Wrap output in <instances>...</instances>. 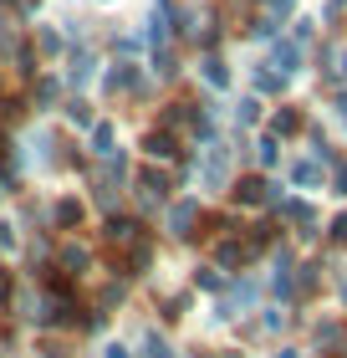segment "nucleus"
I'll return each instance as SVG.
<instances>
[{
    "label": "nucleus",
    "instance_id": "a878e982",
    "mask_svg": "<svg viewBox=\"0 0 347 358\" xmlns=\"http://www.w3.org/2000/svg\"><path fill=\"white\" fill-rule=\"evenodd\" d=\"M103 358H128V348H123V343H108V348H103Z\"/></svg>",
    "mask_w": 347,
    "mask_h": 358
},
{
    "label": "nucleus",
    "instance_id": "9d476101",
    "mask_svg": "<svg viewBox=\"0 0 347 358\" xmlns=\"http://www.w3.org/2000/svg\"><path fill=\"white\" fill-rule=\"evenodd\" d=\"M92 149L103 159H118V149H112V123H92Z\"/></svg>",
    "mask_w": 347,
    "mask_h": 358
},
{
    "label": "nucleus",
    "instance_id": "ddd939ff",
    "mask_svg": "<svg viewBox=\"0 0 347 358\" xmlns=\"http://www.w3.org/2000/svg\"><path fill=\"white\" fill-rule=\"evenodd\" d=\"M36 46H41V57H61V31H52V26H41V36H36Z\"/></svg>",
    "mask_w": 347,
    "mask_h": 358
},
{
    "label": "nucleus",
    "instance_id": "393cba45",
    "mask_svg": "<svg viewBox=\"0 0 347 358\" xmlns=\"http://www.w3.org/2000/svg\"><path fill=\"white\" fill-rule=\"evenodd\" d=\"M327 231H332V241H342V246H347V215H337L332 225H327Z\"/></svg>",
    "mask_w": 347,
    "mask_h": 358
},
{
    "label": "nucleus",
    "instance_id": "7c9ffc66",
    "mask_svg": "<svg viewBox=\"0 0 347 358\" xmlns=\"http://www.w3.org/2000/svg\"><path fill=\"white\" fill-rule=\"evenodd\" d=\"M342 72H347V46H342Z\"/></svg>",
    "mask_w": 347,
    "mask_h": 358
},
{
    "label": "nucleus",
    "instance_id": "9b49d317",
    "mask_svg": "<svg viewBox=\"0 0 347 358\" xmlns=\"http://www.w3.org/2000/svg\"><path fill=\"white\" fill-rule=\"evenodd\" d=\"M271 134H302V113H296V108H281L276 118H271Z\"/></svg>",
    "mask_w": 347,
    "mask_h": 358
},
{
    "label": "nucleus",
    "instance_id": "6e6552de",
    "mask_svg": "<svg viewBox=\"0 0 347 358\" xmlns=\"http://www.w3.org/2000/svg\"><path fill=\"white\" fill-rule=\"evenodd\" d=\"M200 72H205V83H209V87H230V67H225L220 57H205V62H200Z\"/></svg>",
    "mask_w": 347,
    "mask_h": 358
},
{
    "label": "nucleus",
    "instance_id": "4be33fe9",
    "mask_svg": "<svg viewBox=\"0 0 347 358\" xmlns=\"http://www.w3.org/2000/svg\"><path fill=\"white\" fill-rule=\"evenodd\" d=\"M235 108H240V113H235L240 123H256V118H260V97H245V103H235Z\"/></svg>",
    "mask_w": 347,
    "mask_h": 358
},
{
    "label": "nucleus",
    "instance_id": "6ab92c4d",
    "mask_svg": "<svg viewBox=\"0 0 347 358\" xmlns=\"http://www.w3.org/2000/svg\"><path fill=\"white\" fill-rule=\"evenodd\" d=\"M92 77V52H77L72 57V83H87Z\"/></svg>",
    "mask_w": 347,
    "mask_h": 358
},
{
    "label": "nucleus",
    "instance_id": "a211bd4d",
    "mask_svg": "<svg viewBox=\"0 0 347 358\" xmlns=\"http://www.w3.org/2000/svg\"><path fill=\"white\" fill-rule=\"evenodd\" d=\"M57 92H61V87H57V77H41V83H36V108H52V103H57Z\"/></svg>",
    "mask_w": 347,
    "mask_h": 358
},
{
    "label": "nucleus",
    "instance_id": "1a4fd4ad",
    "mask_svg": "<svg viewBox=\"0 0 347 358\" xmlns=\"http://www.w3.org/2000/svg\"><path fill=\"white\" fill-rule=\"evenodd\" d=\"M291 179H296V185H322V164H317V159H296Z\"/></svg>",
    "mask_w": 347,
    "mask_h": 358
},
{
    "label": "nucleus",
    "instance_id": "2eb2a0df",
    "mask_svg": "<svg viewBox=\"0 0 347 358\" xmlns=\"http://www.w3.org/2000/svg\"><path fill=\"white\" fill-rule=\"evenodd\" d=\"M61 266H67L72 276H82V271H87V251H82V246H67V251H61Z\"/></svg>",
    "mask_w": 347,
    "mask_h": 358
},
{
    "label": "nucleus",
    "instance_id": "aec40b11",
    "mask_svg": "<svg viewBox=\"0 0 347 358\" xmlns=\"http://www.w3.org/2000/svg\"><path fill=\"white\" fill-rule=\"evenodd\" d=\"M143 358H169V343L158 333H143Z\"/></svg>",
    "mask_w": 347,
    "mask_h": 358
},
{
    "label": "nucleus",
    "instance_id": "7ed1b4c3",
    "mask_svg": "<svg viewBox=\"0 0 347 358\" xmlns=\"http://www.w3.org/2000/svg\"><path fill=\"white\" fill-rule=\"evenodd\" d=\"M194 220H200V205H194V200L174 205L169 210V236H194Z\"/></svg>",
    "mask_w": 347,
    "mask_h": 358
},
{
    "label": "nucleus",
    "instance_id": "f257e3e1",
    "mask_svg": "<svg viewBox=\"0 0 347 358\" xmlns=\"http://www.w3.org/2000/svg\"><path fill=\"white\" fill-rule=\"evenodd\" d=\"M302 57H307V46H302V41H271V67H276L281 77L302 72Z\"/></svg>",
    "mask_w": 347,
    "mask_h": 358
},
{
    "label": "nucleus",
    "instance_id": "f8f14e48",
    "mask_svg": "<svg viewBox=\"0 0 347 358\" xmlns=\"http://www.w3.org/2000/svg\"><path fill=\"white\" fill-rule=\"evenodd\" d=\"M281 87H286V77H281V72H266V67H256V92H266V97H276Z\"/></svg>",
    "mask_w": 347,
    "mask_h": 358
},
{
    "label": "nucleus",
    "instance_id": "f3484780",
    "mask_svg": "<svg viewBox=\"0 0 347 358\" xmlns=\"http://www.w3.org/2000/svg\"><path fill=\"white\" fill-rule=\"evenodd\" d=\"M133 231H138V225H133V220H123V215H118V220H108V241H118V246H123V241H133Z\"/></svg>",
    "mask_w": 347,
    "mask_h": 358
},
{
    "label": "nucleus",
    "instance_id": "b1692460",
    "mask_svg": "<svg viewBox=\"0 0 347 358\" xmlns=\"http://www.w3.org/2000/svg\"><path fill=\"white\" fill-rule=\"evenodd\" d=\"M0 251H15V225L0 220Z\"/></svg>",
    "mask_w": 347,
    "mask_h": 358
},
{
    "label": "nucleus",
    "instance_id": "dca6fc26",
    "mask_svg": "<svg viewBox=\"0 0 347 358\" xmlns=\"http://www.w3.org/2000/svg\"><path fill=\"white\" fill-rule=\"evenodd\" d=\"M52 215H57L61 225H82V205H77V200H57Z\"/></svg>",
    "mask_w": 347,
    "mask_h": 358
},
{
    "label": "nucleus",
    "instance_id": "bb28decb",
    "mask_svg": "<svg viewBox=\"0 0 347 358\" xmlns=\"http://www.w3.org/2000/svg\"><path fill=\"white\" fill-rule=\"evenodd\" d=\"M10 297V271H0V302Z\"/></svg>",
    "mask_w": 347,
    "mask_h": 358
},
{
    "label": "nucleus",
    "instance_id": "20e7f679",
    "mask_svg": "<svg viewBox=\"0 0 347 358\" xmlns=\"http://www.w3.org/2000/svg\"><path fill=\"white\" fill-rule=\"evenodd\" d=\"M245 256H251V246H240V241H220V246H214V266L235 271V266H245Z\"/></svg>",
    "mask_w": 347,
    "mask_h": 358
},
{
    "label": "nucleus",
    "instance_id": "423d86ee",
    "mask_svg": "<svg viewBox=\"0 0 347 358\" xmlns=\"http://www.w3.org/2000/svg\"><path fill=\"white\" fill-rule=\"evenodd\" d=\"M271 194H276V185H266V179H240V185H235L240 205H260V200H271Z\"/></svg>",
    "mask_w": 347,
    "mask_h": 358
},
{
    "label": "nucleus",
    "instance_id": "c85d7f7f",
    "mask_svg": "<svg viewBox=\"0 0 347 358\" xmlns=\"http://www.w3.org/2000/svg\"><path fill=\"white\" fill-rule=\"evenodd\" d=\"M337 118H342V128H347V97H342V103H337Z\"/></svg>",
    "mask_w": 347,
    "mask_h": 358
},
{
    "label": "nucleus",
    "instance_id": "4468645a",
    "mask_svg": "<svg viewBox=\"0 0 347 358\" xmlns=\"http://www.w3.org/2000/svg\"><path fill=\"white\" fill-rule=\"evenodd\" d=\"M256 159H260V164H266V169H271L276 159H281V143H276V134H266V138L256 143Z\"/></svg>",
    "mask_w": 347,
    "mask_h": 358
},
{
    "label": "nucleus",
    "instance_id": "0eeeda50",
    "mask_svg": "<svg viewBox=\"0 0 347 358\" xmlns=\"http://www.w3.org/2000/svg\"><path fill=\"white\" fill-rule=\"evenodd\" d=\"M225 169H230V154L225 149H209V159H205V185L220 189L225 185Z\"/></svg>",
    "mask_w": 347,
    "mask_h": 358
},
{
    "label": "nucleus",
    "instance_id": "412c9836",
    "mask_svg": "<svg viewBox=\"0 0 347 358\" xmlns=\"http://www.w3.org/2000/svg\"><path fill=\"white\" fill-rule=\"evenodd\" d=\"M67 118H72V123H82V128H92V108L77 97V103H67Z\"/></svg>",
    "mask_w": 347,
    "mask_h": 358
},
{
    "label": "nucleus",
    "instance_id": "f03ea898",
    "mask_svg": "<svg viewBox=\"0 0 347 358\" xmlns=\"http://www.w3.org/2000/svg\"><path fill=\"white\" fill-rule=\"evenodd\" d=\"M143 154H148V159H158V164H169V159L179 154V143H174L169 128H154V134L143 138Z\"/></svg>",
    "mask_w": 347,
    "mask_h": 358
},
{
    "label": "nucleus",
    "instance_id": "39448f33",
    "mask_svg": "<svg viewBox=\"0 0 347 358\" xmlns=\"http://www.w3.org/2000/svg\"><path fill=\"white\" fill-rule=\"evenodd\" d=\"M138 189H143V200H163V194H169V174L163 169H138Z\"/></svg>",
    "mask_w": 347,
    "mask_h": 358
},
{
    "label": "nucleus",
    "instance_id": "5701e85b",
    "mask_svg": "<svg viewBox=\"0 0 347 358\" xmlns=\"http://www.w3.org/2000/svg\"><path fill=\"white\" fill-rule=\"evenodd\" d=\"M200 287L205 292H225V271H200Z\"/></svg>",
    "mask_w": 347,
    "mask_h": 358
},
{
    "label": "nucleus",
    "instance_id": "cd10ccee",
    "mask_svg": "<svg viewBox=\"0 0 347 358\" xmlns=\"http://www.w3.org/2000/svg\"><path fill=\"white\" fill-rule=\"evenodd\" d=\"M337 194H347V169H337Z\"/></svg>",
    "mask_w": 347,
    "mask_h": 358
},
{
    "label": "nucleus",
    "instance_id": "c756f323",
    "mask_svg": "<svg viewBox=\"0 0 347 358\" xmlns=\"http://www.w3.org/2000/svg\"><path fill=\"white\" fill-rule=\"evenodd\" d=\"M276 358H296V353H291V348H281V353H276Z\"/></svg>",
    "mask_w": 347,
    "mask_h": 358
}]
</instances>
